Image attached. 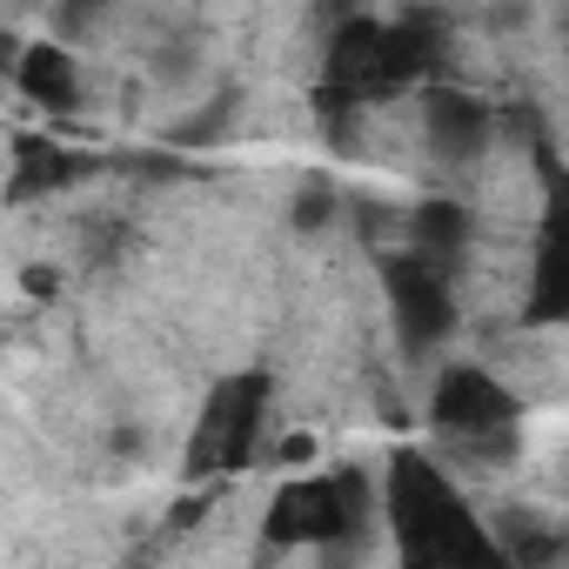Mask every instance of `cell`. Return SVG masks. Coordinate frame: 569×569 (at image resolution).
<instances>
[{
    "label": "cell",
    "instance_id": "6da1fadb",
    "mask_svg": "<svg viewBox=\"0 0 569 569\" xmlns=\"http://www.w3.org/2000/svg\"><path fill=\"white\" fill-rule=\"evenodd\" d=\"M442 54V34L422 21H342L329 34V94L336 101H389L402 88H422Z\"/></svg>",
    "mask_w": 569,
    "mask_h": 569
},
{
    "label": "cell",
    "instance_id": "7a4b0ae2",
    "mask_svg": "<svg viewBox=\"0 0 569 569\" xmlns=\"http://www.w3.org/2000/svg\"><path fill=\"white\" fill-rule=\"evenodd\" d=\"M389 516H396L409 556H489L482 522L449 489V476L429 469L422 456H396V469H389Z\"/></svg>",
    "mask_w": 569,
    "mask_h": 569
},
{
    "label": "cell",
    "instance_id": "3957f363",
    "mask_svg": "<svg viewBox=\"0 0 569 569\" xmlns=\"http://www.w3.org/2000/svg\"><path fill=\"white\" fill-rule=\"evenodd\" d=\"M261 409H268V382L261 376H234L208 396L201 422H194V442H188V462L201 476L214 469H241L254 456V436H261Z\"/></svg>",
    "mask_w": 569,
    "mask_h": 569
},
{
    "label": "cell",
    "instance_id": "277c9868",
    "mask_svg": "<svg viewBox=\"0 0 569 569\" xmlns=\"http://www.w3.org/2000/svg\"><path fill=\"white\" fill-rule=\"evenodd\" d=\"M382 281H389V316H396V336L402 349H436L449 329H456V302H449V274L422 254H389L382 261Z\"/></svg>",
    "mask_w": 569,
    "mask_h": 569
},
{
    "label": "cell",
    "instance_id": "5b68a950",
    "mask_svg": "<svg viewBox=\"0 0 569 569\" xmlns=\"http://www.w3.org/2000/svg\"><path fill=\"white\" fill-rule=\"evenodd\" d=\"M429 416H436L449 436H469V442H482V436H502V429L516 422V396H509L496 376H482L476 362H462V369H449V376L436 382V402H429Z\"/></svg>",
    "mask_w": 569,
    "mask_h": 569
},
{
    "label": "cell",
    "instance_id": "8992f818",
    "mask_svg": "<svg viewBox=\"0 0 569 569\" xmlns=\"http://www.w3.org/2000/svg\"><path fill=\"white\" fill-rule=\"evenodd\" d=\"M529 316L536 322H562L569 316V181H556V194L542 201V221H536Z\"/></svg>",
    "mask_w": 569,
    "mask_h": 569
},
{
    "label": "cell",
    "instance_id": "52a82bcc",
    "mask_svg": "<svg viewBox=\"0 0 569 569\" xmlns=\"http://www.w3.org/2000/svg\"><path fill=\"white\" fill-rule=\"evenodd\" d=\"M422 141H429V154H442V161H476V154L489 148V108H482L469 88L429 81V88H422Z\"/></svg>",
    "mask_w": 569,
    "mask_h": 569
},
{
    "label": "cell",
    "instance_id": "ba28073f",
    "mask_svg": "<svg viewBox=\"0 0 569 569\" xmlns=\"http://www.w3.org/2000/svg\"><path fill=\"white\" fill-rule=\"evenodd\" d=\"M469 234H476V208L469 201H449V194H422L409 214H402V248L449 268L469 254Z\"/></svg>",
    "mask_w": 569,
    "mask_h": 569
},
{
    "label": "cell",
    "instance_id": "9c48e42d",
    "mask_svg": "<svg viewBox=\"0 0 569 569\" xmlns=\"http://www.w3.org/2000/svg\"><path fill=\"white\" fill-rule=\"evenodd\" d=\"M14 81L41 101V108H74V54L54 48V41H34L14 68Z\"/></svg>",
    "mask_w": 569,
    "mask_h": 569
},
{
    "label": "cell",
    "instance_id": "30bf717a",
    "mask_svg": "<svg viewBox=\"0 0 569 569\" xmlns=\"http://www.w3.org/2000/svg\"><path fill=\"white\" fill-rule=\"evenodd\" d=\"M296 221H302V228H322V221H336V188H329V181L302 188V201H296Z\"/></svg>",
    "mask_w": 569,
    "mask_h": 569
}]
</instances>
